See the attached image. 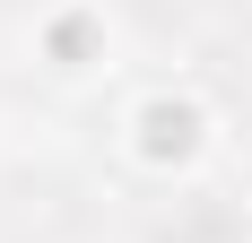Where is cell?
I'll list each match as a JSON object with an SVG mask.
<instances>
[{"instance_id": "obj_1", "label": "cell", "mask_w": 252, "mask_h": 243, "mask_svg": "<svg viewBox=\"0 0 252 243\" xmlns=\"http://www.w3.org/2000/svg\"><path fill=\"white\" fill-rule=\"evenodd\" d=\"M174 243H226V226H218V217H200L191 235H174Z\"/></svg>"}]
</instances>
